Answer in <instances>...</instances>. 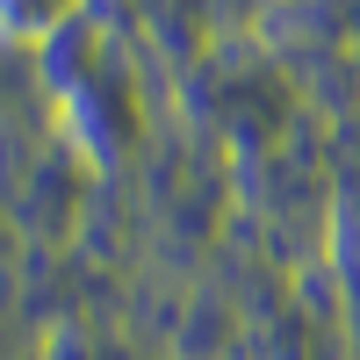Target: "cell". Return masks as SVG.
Segmentation results:
<instances>
[{"instance_id":"cell-1","label":"cell","mask_w":360,"mask_h":360,"mask_svg":"<svg viewBox=\"0 0 360 360\" xmlns=\"http://www.w3.org/2000/svg\"><path fill=\"white\" fill-rule=\"evenodd\" d=\"M79 0H8V44H37L65 22Z\"/></svg>"}]
</instances>
